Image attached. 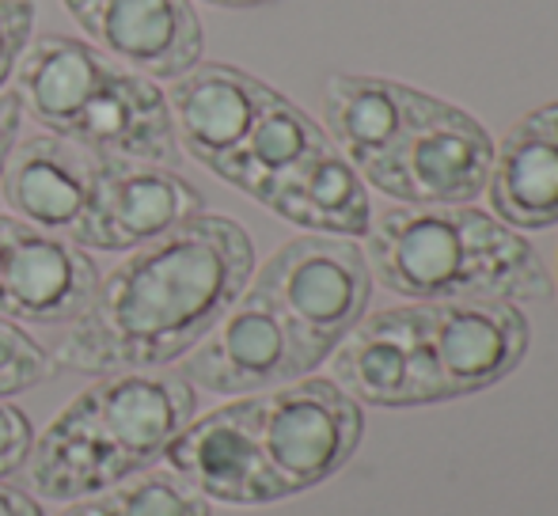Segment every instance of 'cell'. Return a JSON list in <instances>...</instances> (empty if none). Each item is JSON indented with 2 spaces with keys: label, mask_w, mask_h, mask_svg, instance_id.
Masks as SVG:
<instances>
[{
  "label": "cell",
  "mask_w": 558,
  "mask_h": 516,
  "mask_svg": "<svg viewBox=\"0 0 558 516\" xmlns=\"http://www.w3.org/2000/svg\"><path fill=\"white\" fill-rule=\"evenodd\" d=\"M255 273L251 236L221 213H194L133 247L96 281L88 308L65 327L58 369L111 377L175 365L240 300Z\"/></svg>",
  "instance_id": "obj_1"
},
{
  "label": "cell",
  "mask_w": 558,
  "mask_h": 516,
  "mask_svg": "<svg viewBox=\"0 0 558 516\" xmlns=\"http://www.w3.org/2000/svg\"><path fill=\"white\" fill-rule=\"evenodd\" d=\"M368 270L384 288L429 300H544L551 273L506 221L471 206H396L368 224Z\"/></svg>",
  "instance_id": "obj_2"
},
{
  "label": "cell",
  "mask_w": 558,
  "mask_h": 516,
  "mask_svg": "<svg viewBox=\"0 0 558 516\" xmlns=\"http://www.w3.org/2000/svg\"><path fill=\"white\" fill-rule=\"evenodd\" d=\"M251 285L274 304L312 372L365 319L373 270L353 239L301 236L266 258Z\"/></svg>",
  "instance_id": "obj_3"
},
{
  "label": "cell",
  "mask_w": 558,
  "mask_h": 516,
  "mask_svg": "<svg viewBox=\"0 0 558 516\" xmlns=\"http://www.w3.org/2000/svg\"><path fill=\"white\" fill-rule=\"evenodd\" d=\"M494 140L468 111L434 99L365 179L407 206H471L490 183Z\"/></svg>",
  "instance_id": "obj_4"
},
{
  "label": "cell",
  "mask_w": 558,
  "mask_h": 516,
  "mask_svg": "<svg viewBox=\"0 0 558 516\" xmlns=\"http://www.w3.org/2000/svg\"><path fill=\"white\" fill-rule=\"evenodd\" d=\"M365 418L335 380H293L258 395V437L286 494H301L350 464Z\"/></svg>",
  "instance_id": "obj_5"
},
{
  "label": "cell",
  "mask_w": 558,
  "mask_h": 516,
  "mask_svg": "<svg viewBox=\"0 0 558 516\" xmlns=\"http://www.w3.org/2000/svg\"><path fill=\"white\" fill-rule=\"evenodd\" d=\"M418 327L441 398L494 388L529 354V319L509 300H429Z\"/></svg>",
  "instance_id": "obj_6"
},
{
  "label": "cell",
  "mask_w": 558,
  "mask_h": 516,
  "mask_svg": "<svg viewBox=\"0 0 558 516\" xmlns=\"http://www.w3.org/2000/svg\"><path fill=\"white\" fill-rule=\"evenodd\" d=\"M179 377L214 395H258L308 377L296 342L274 304L247 285L217 327L183 357Z\"/></svg>",
  "instance_id": "obj_7"
},
{
  "label": "cell",
  "mask_w": 558,
  "mask_h": 516,
  "mask_svg": "<svg viewBox=\"0 0 558 516\" xmlns=\"http://www.w3.org/2000/svg\"><path fill=\"white\" fill-rule=\"evenodd\" d=\"M168 471L186 479L206 502L225 505H270L281 502L286 487L266 464L258 437V395L217 406L191 426L163 452Z\"/></svg>",
  "instance_id": "obj_8"
},
{
  "label": "cell",
  "mask_w": 558,
  "mask_h": 516,
  "mask_svg": "<svg viewBox=\"0 0 558 516\" xmlns=\"http://www.w3.org/2000/svg\"><path fill=\"white\" fill-rule=\"evenodd\" d=\"M88 251L0 213V316L12 323L69 327L96 293Z\"/></svg>",
  "instance_id": "obj_9"
},
{
  "label": "cell",
  "mask_w": 558,
  "mask_h": 516,
  "mask_svg": "<svg viewBox=\"0 0 558 516\" xmlns=\"http://www.w3.org/2000/svg\"><path fill=\"white\" fill-rule=\"evenodd\" d=\"M202 194L163 163L99 156L88 213L73 232L76 247L133 251L202 213Z\"/></svg>",
  "instance_id": "obj_10"
},
{
  "label": "cell",
  "mask_w": 558,
  "mask_h": 516,
  "mask_svg": "<svg viewBox=\"0 0 558 516\" xmlns=\"http://www.w3.org/2000/svg\"><path fill=\"white\" fill-rule=\"evenodd\" d=\"M92 46L125 69L179 81L202 61V20L191 0H61Z\"/></svg>",
  "instance_id": "obj_11"
},
{
  "label": "cell",
  "mask_w": 558,
  "mask_h": 516,
  "mask_svg": "<svg viewBox=\"0 0 558 516\" xmlns=\"http://www.w3.org/2000/svg\"><path fill=\"white\" fill-rule=\"evenodd\" d=\"M335 384L368 406H426L441 403L422 346L418 304L388 308L361 319L331 354Z\"/></svg>",
  "instance_id": "obj_12"
},
{
  "label": "cell",
  "mask_w": 558,
  "mask_h": 516,
  "mask_svg": "<svg viewBox=\"0 0 558 516\" xmlns=\"http://www.w3.org/2000/svg\"><path fill=\"white\" fill-rule=\"evenodd\" d=\"M76 403L88 410L133 475L163 459L168 444L194 418V388L183 377L156 372H111L99 384L84 388Z\"/></svg>",
  "instance_id": "obj_13"
},
{
  "label": "cell",
  "mask_w": 558,
  "mask_h": 516,
  "mask_svg": "<svg viewBox=\"0 0 558 516\" xmlns=\"http://www.w3.org/2000/svg\"><path fill=\"white\" fill-rule=\"evenodd\" d=\"M61 137L96 156H118V160H145L163 163V168L179 160L168 96L153 76L125 69L122 61H111L99 88L92 91Z\"/></svg>",
  "instance_id": "obj_14"
},
{
  "label": "cell",
  "mask_w": 558,
  "mask_h": 516,
  "mask_svg": "<svg viewBox=\"0 0 558 516\" xmlns=\"http://www.w3.org/2000/svg\"><path fill=\"white\" fill-rule=\"evenodd\" d=\"M96 168V152L53 133H38V137L15 140L0 171V194L12 217L73 244V232L88 213Z\"/></svg>",
  "instance_id": "obj_15"
},
{
  "label": "cell",
  "mask_w": 558,
  "mask_h": 516,
  "mask_svg": "<svg viewBox=\"0 0 558 516\" xmlns=\"http://www.w3.org/2000/svg\"><path fill=\"white\" fill-rule=\"evenodd\" d=\"M163 96L179 145L202 168L214 171L247 137V130L278 99V91L228 61H198L191 73L171 81Z\"/></svg>",
  "instance_id": "obj_16"
},
{
  "label": "cell",
  "mask_w": 558,
  "mask_h": 516,
  "mask_svg": "<svg viewBox=\"0 0 558 516\" xmlns=\"http://www.w3.org/2000/svg\"><path fill=\"white\" fill-rule=\"evenodd\" d=\"M434 99L399 81L338 73L324 88V122L338 152L357 168V175H365L429 111Z\"/></svg>",
  "instance_id": "obj_17"
},
{
  "label": "cell",
  "mask_w": 558,
  "mask_h": 516,
  "mask_svg": "<svg viewBox=\"0 0 558 516\" xmlns=\"http://www.w3.org/2000/svg\"><path fill=\"white\" fill-rule=\"evenodd\" d=\"M490 206L509 229H555L558 224V103L524 114L490 168Z\"/></svg>",
  "instance_id": "obj_18"
},
{
  "label": "cell",
  "mask_w": 558,
  "mask_h": 516,
  "mask_svg": "<svg viewBox=\"0 0 558 516\" xmlns=\"http://www.w3.org/2000/svg\"><path fill=\"white\" fill-rule=\"evenodd\" d=\"M31 487L46 502H88L118 482L133 479L130 464L99 433L81 403H69L31 444Z\"/></svg>",
  "instance_id": "obj_19"
},
{
  "label": "cell",
  "mask_w": 558,
  "mask_h": 516,
  "mask_svg": "<svg viewBox=\"0 0 558 516\" xmlns=\"http://www.w3.org/2000/svg\"><path fill=\"white\" fill-rule=\"evenodd\" d=\"M263 206L270 213L286 217L289 224L316 232V236L353 239L365 236L368 224H373L365 183H361L357 168L335 145L316 148L293 171H286L263 194Z\"/></svg>",
  "instance_id": "obj_20"
},
{
  "label": "cell",
  "mask_w": 558,
  "mask_h": 516,
  "mask_svg": "<svg viewBox=\"0 0 558 516\" xmlns=\"http://www.w3.org/2000/svg\"><path fill=\"white\" fill-rule=\"evenodd\" d=\"M324 145H331V137H327L301 107H293L278 91V99L258 114L255 126L247 130V137L217 163L214 175L225 179L235 191H243L247 198L263 201V194L270 191L286 171H293L304 156H312Z\"/></svg>",
  "instance_id": "obj_21"
},
{
  "label": "cell",
  "mask_w": 558,
  "mask_h": 516,
  "mask_svg": "<svg viewBox=\"0 0 558 516\" xmlns=\"http://www.w3.org/2000/svg\"><path fill=\"white\" fill-rule=\"evenodd\" d=\"M81 516H209V502L175 471H148L76 502Z\"/></svg>",
  "instance_id": "obj_22"
},
{
  "label": "cell",
  "mask_w": 558,
  "mask_h": 516,
  "mask_svg": "<svg viewBox=\"0 0 558 516\" xmlns=\"http://www.w3.org/2000/svg\"><path fill=\"white\" fill-rule=\"evenodd\" d=\"M53 377H58V361L50 349H43L12 319L0 316V398L31 391Z\"/></svg>",
  "instance_id": "obj_23"
},
{
  "label": "cell",
  "mask_w": 558,
  "mask_h": 516,
  "mask_svg": "<svg viewBox=\"0 0 558 516\" xmlns=\"http://www.w3.org/2000/svg\"><path fill=\"white\" fill-rule=\"evenodd\" d=\"M31 38H35V4L31 0H0V91L20 65Z\"/></svg>",
  "instance_id": "obj_24"
},
{
  "label": "cell",
  "mask_w": 558,
  "mask_h": 516,
  "mask_svg": "<svg viewBox=\"0 0 558 516\" xmlns=\"http://www.w3.org/2000/svg\"><path fill=\"white\" fill-rule=\"evenodd\" d=\"M31 444H35V433H31L27 414L0 398V482L27 464Z\"/></svg>",
  "instance_id": "obj_25"
},
{
  "label": "cell",
  "mask_w": 558,
  "mask_h": 516,
  "mask_svg": "<svg viewBox=\"0 0 558 516\" xmlns=\"http://www.w3.org/2000/svg\"><path fill=\"white\" fill-rule=\"evenodd\" d=\"M23 126V103L15 91H0V171H4L8 156H12L15 140H20Z\"/></svg>",
  "instance_id": "obj_26"
},
{
  "label": "cell",
  "mask_w": 558,
  "mask_h": 516,
  "mask_svg": "<svg viewBox=\"0 0 558 516\" xmlns=\"http://www.w3.org/2000/svg\"><path fill=\"white\" fill-rule=\"evenodd\" d=\"M0 516H43V509H38L31 494L0 482Z\"/></svg>",
  "instance_id": "obj_27"
},
{
  "label": "cell",
  "mask_w": 558,
  "mask_h": 516,
  "mask_svg": "<svg viewBox=\"0 0 558 516\" xmlns=\"http://www.w3.org/2000/svg\"><path fill=\"white\" fill-rule=\"evenodd\" d=\"M206 4H217V8H258V4H274V0H206Z\"/></svg>",
  "instance_id": "obj_28"
},
{
  "label": "cell",
  "mask_w": 558,
  "mask_h": 516,
  "mask_svg": "<svg viewBox=\"0 0 558 516\" xmlns=\"http://www.w3.org/2000/svg\"><path fill=\"white\" fill-rule=\"evenodd\" d=\"M61 516H81V509H76V505H73V509H65V513H61Z\"/></svg>",
  "instance_id": "obj_29"
},
{
  "label": "cell",
  "mask_w": 558,
  "mask_h": 516,
  "mask_svg": "<svg viewBox=\"0 0 558 516\" xmlns=\"http://www.w3.org/2000/svg\"><path fill=\"white\" fill-rule=\"evenodd\" d=\"M555 278H558V258H555Z\"/></svg>",
  "instance_id": "obj_30"
}]
</instances>
